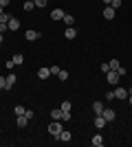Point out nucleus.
Listing matches in <instances>:
<instances>
[{"mask_svg": "<svg viewBox=\"0 0 132 147\" xmlns=\"http://www.w3.org/2000/svg\"><path fill=\"white\" fill-rule=\"evenodd\" d=\"M62 121H55V123H49V134H53L57 138V136H60V132H62Z\"/></svg>", "mask_w": 132, "mask_h": 147, "instance_id": "1", "label": "nucleus"}, {"mask_svg": "<svg viewBox=\"0 0 132 147\" xmlns=\"http://www.w3.org/2000/svg\"><path fill=\"white\" fill-rule=\"evenodd\" d=\"M106 81L110 84V86L119 84V73H117V70H108V73H106Z\"/></svg>", "mask_w": 132, "mask_h": 147, "instance_id": "2", "label": "nucleus"}, {"mask_svg": "<svg viewBox=\"0 0 132 147\" xmlns=\"http://www.w3.org/2000/svg\"><path fill=\"white\" fill-rule=\"evenodd\" d=\"M106 119H104V117H101V114H97V117H95V121H93V125H95V127H97V129H104V127H106Z\"/></svg>", "mask_w": 132, "mask_h": 147, "instance_id": "3", "label": "nucleus"}, {"mask_svg": "<svg viewBox=\"0 0 132 147\" xmlns=\"http://www.w3.org/2000/svg\"><path fill=\"white\" fill-rule=\"evenodd\" d=\"M64 16H66L64 9H53L51 11V20H64Z\"/></svg>", "mask_w": 132, "mask_h": 147, "instance_id": "4", "label": "nucleus"}, {"mask_svg": "<svg viewBox=\"0 0 132 147\" xmlns=\"http://www.w3.org/2000/svg\"><path fill=\"white\" fill-rule=\"evenodd\" d=\"M24 37H26V42H35V40L40 37V33H38V31H31V29H29V31L24 33Z\"/></svg>", "mask_w": 132, "mask_h": 147, "instance_id": "5", "label": "nucleus"}, {"mask_svg": "<svg viewBox=\"0 0 132 147\" xmlns=\"http://www.w3.org/2000/svg\"><path fill=\"white\" fill-rule=\"evenodd\" d=\"M64 35H66V40H75V37H77V31H75V26H66Z\"/></svg>", "mask_w": 132, "mask_h": 147, "instance_id": "6", "label": "nucleus"}, {"mask_svg": "<svg viewBox=\"0 0 132 147\" xmlns=\"http://www.w3.org/2000/svg\"><path fill=\"white\" fill-rule=\"evenodd\" d=\"M13 84H16V75H7V77H5V90L13 88Z\"/></svg>", "mask_w": 132, "mask_h": 147, "instance_id": "7", "label": "nucleus"}, {"mask_svg": "<svg viewBox=\"0 0 132 147\" xmlns=\"http://www.w3.org/2000/svg\"><path fill=\"white\" fill-rule=\"evenodd\" d=\"M114 92V99H128V90L126 88H117V90H112Z\"/></svg>", "mask_w": 132, "mask_h": 147, "instance_id": "8", "label": "nucleus"}, {"mask_svg": "<svg viewBox=\"0 0 132 147\" xmlns=\"http://www.w3.org/2000/svg\"><path fill=\"white\" fill-rule=\"evenodd\" d=\"M38 77H40V79H49V77H51V70H49L46 66H42V68L38 70Z\"/></svg>", "mask_w": 132, "mask_h": 147, "instance_id": "9", "label": "nucleus"}, {"mask_svg": "<svg viewBox=\"0 0 132 147\" xmlns=\"http://www.w3.org/2000/svg\"><path fill=\"white\" fill-rule=\"evenodd\" d=\"M101 117L106 119V121H112V119H114V110H110V108H104V112H101Z\"/></svg>", "mask_w": 132, "mask_h": 147, "instance_id": "10", "label": "nucleus"}, {"mask_svg": "<svg viewBox=\"0 0 132 147\" xmlns=\"http://www.w3.org/2000/svg\"><path fill=\"white\" fill-rule=\"evenodd\" d=\"M104 18H106V20H112V18H114V9H112L110 5L104 9Z\"/></svg>", "mask_w": 132, "mask_h": 147, "instance_id": "11", "label": "nucleus"}, {"mask_svg": "<svg viewBox=\"0 0 132 147\" xmlns=\"http://www.w3.org/2000/svg\"><path fill=\"white\" fill-rule=\"evenodd\" d=\"M29 121H31V119L26 117V114H20V117H18V121H16V123H18L20 127H26V123H29Z\"/></svg>", "mask_w": 132, "mask_h": 147, "instance_id": "12", "label": "nucleus"}, {"mask_svg": "<svg viewBox=\"0 0 132 147\" xmlns=\"http://www.w3.org/2000/svg\"><path fill=\"white\" fill-rule=\"evenodd\" d=\"M18 29H20V20L11 18V20H9V31H18Z\"/></svg>", "mask_w": 132, "mask_h": 147, "instance_id": "13", "label": "nucleus"}, {"mask_svg": "<svg viewBox=\"0 0 132 147\" xmlns=\"http://www.w3.org/2000/svg\"><path fill=\"white\" fill-rule=\"evenodd\" d=\"M51 117H53V121H62V108H55V110H51Z\"/></svg>", "mask_w": 132, "mask_h": 147, "instance_id": "14", "label": "nucleus"}, {"mask_svg": "<svg viewBox=\"0 0 132 147\" xmlns=\"http://www.w3.org/2000/svg\"><path fill=\"white\" fill-rule=\"evenodd\" d=\"M57 141H64V143H68V141H70V132L62 129V132H60V136H57Z\"/></svg>", "mask_w": 132, "mask_h": 147, "instance_id": "15", "label": "nucleus"}, {"mask_svg": "<svg viewBox=\"0 0 132 147\" xmlns=\"http://www.w3.org/2000/svg\"><path fill=\"white\" fill-rule=\"evenodd\" d=\"M104 108H106V105H101V101H95V103H93V112H95V114H101Z\"/></svg>", "mask_w": 132, "mask_h": 147, "instance_id": "16", "label": "nucleus"}, {"mask_svg": "<svg viewBox=\"0 0 132 147\" xmlns=\"http://www.w3.org/2000/svg\"><path fill=\"white\" fill-rule=\"evenodd\" d=\"M90 143H93V145H95V147H101V145H104V138H101V134H97V136H93V141H90Z\"/></svg>", "mask_w": 132, "mask_h": 147, "instance_id": "17", "label": "nucleus"}, {"mask_svg": "<svg viewBox=\"0 0 132 147\" xmlns=\"http://www.w3.org/2000/svg\"><path fill=\"white\" fill-rule=\"evenodd\" d=\"M64 22H66V26H73V24H75V18L66 13V16H64Z\"/></svg>", "mask_w": 132, "mask_h": 147, "instance_id": "18", "label": "nucleus"}, {"mask_svg": "<svg viewBox=\"0 0 132 147\" xmlns=\"http://www.w3.org/2000/svg\"><path fill=\"white\" fill-rule=\"evenodd\" d=\"M108 66H110V70H119V59H110Z\"/></svg>", "mask_w": 132, "mask_h": 147, "instance_id": "19", "label": "nucleus"}, {"mask_svg": "<svg viewBox=\"0 0 132 147\" xmlns=\"http://www.w3.org/2000/svg\"><path fill=\"white\" fill-rule=\"evenodd\" d=\"M22 61H24V57L20 55V53H16V55H13V64H16V66H20Z\"/></svg>", "mask_w": 132, "mask_h": 147, "instance_id": "20", "label": "nucleus"}, {"mask_svg": "<svg viewBox=\"0 0 132 147\" xmlns=\"http://www.w3.org/2000/svg\"><path fill=\"white\" fill-rule=\"evenodd\" d=\"M60 108H62V112H70V108H73V103H70V101H64V103L60 105Z\"/></svg>", "mask_w": 132, "mask_h": 147, "instance_id": "21", "label": "nucleus"}, {"mask_svg": "<svg viewBox=\"0 0 132 147\" xmlns=\"http://www.w3.org/2000/svg\"><path fill=\"white\" fill-rule=\"evenodd\" d=\"M57 77H60V81H66V79H68V70H60Z\"/></svg>", "mask_w": 132, "mask_h": 147, "instance_id": "22", "label": "nucleus"}, {"mask_svg": "<svg viewBox=\"0 0 132 147\" xmlns=\"http://www.w3.org/2000/svg\"><path fill=\"white\" fill-rule=\"evenodd\" d=\"M33 7H35V2H33V0H26L24 2V11H31Z\"/></svg>", "mask_w": 132, "mask_h": 147, "instance_id": "23", "label": "nucleus"}, {"mask_svg": "<svg viewBox=\"0 0 132 147\" xmlns=\"http://www.w3.org/2000/svg\"><path fill=\"white\" fill-rule=\"evenodd\" d=\"M13 16H9V13H2V16H0V22H7V24H9V20H11Z\"/></svg>", "mask_w": 132, "mask_h": 147, "instance_id": "24", "label": "nucleus"}, {"mask_svg": "<svg viewBox=\"0 0 132 147\" xmlns=\"http://www.w3.org/2000/svg\"><path fill=\"white\" fill-rule=\"evenodd\" d=\"M13 110H16V114H18V117H20V114H24V112H26V108H22V105H16Z\"/></svg>", "mask_w": 132, "mask_h": 147, "instance_id": "25", "label": "nucleus"}, {"mask_svg": "<svg viewBox=\"0 0 132 147\" xmlns=\"http://www.w3.org/2000/svg\"><path fill=\"white\" fill-rule=\"evenodd\" d=\"M110 7H112L114 11H117V9H119V7H121V0H112V2H110Z\"/></svg>", "mask_w": 132, "mask_h": 147, "instance_id": "26", "label": "nucleus"}, {"mask_svg": "<svg viewBox=\"0 0 132 147\" xmlns=\"http://www.w3.org/2000/svg\"><path fill=\"white\" fill-rule=\"evenodd\" d=\"M49 70H51V75H60V70H62V68H60V66H51Z\"/></svg>", "mask_w": 132, "mask_h": 147, "instance_id": "27", "label": "nucleus"}, {"mask_svg": "<svg viewBox=\"0 0 132 147\" xmlns=\"http://www.w3.org/2000/svg\"><path fill=\"white\" fill-rule=\"evenodd\" d=\"M70 121V112H62V123Z\"/></svg>", "mask_w": 132, "mask_h": 147, "instance_id": "28", "label": "nucleus"}, {"mask_svg": "<svg viewBox=\"0 0 132 147\" xmlns=\"http://www.w3.org/2000/svg\"><path fill=\"white\" fill-rule=\"evenodd\" d=\"M33 2H35V7H46L49 0H33Z\"/></svg>", "mask_w": 132, "mask_h": 147, "instance_id": "29", "label": "nucleus"}, {"mask_svg": "<svg viewBox=\"0 0 132 147\" xmlns=\"http://www.w3.org/2000/svg\"><path fill=\"white\" fill-rule=\"evenodd\" d=\"M5 31H9V24H7V22H0V33H5Z\"/></svg>", "mask_w": 132, "mask_h": 147, "instance_id": "30", "label": "nucleus"}, {"mask_svg": "<svg viewBox=\"0 0 132 147\" xmlns=\"http://www.w3.org/2000/svg\"><path fill=\"white\" fill-rule=\"evenodd\" d=\"M106 99H108V101H112V99H114V92H112V90L106 92Z\"/></svg>", "mask_w": 132, "mask_h": 147, "instance_id": "31", "label": "nucleus"}, {"mask_svg": "<svg viewBox=\"0 0 132 147\" xmlns=\"http://www.w3.org/2000/svg\"><path fill=\"white\" fill-rule=\"evenodd\" d=\"M0 90H5V77H0Z\"/></svg>", "mask_w": 132, "mask_h": 147, "instance_id": "32", "label": "nucleus"}, {"mask_svg": "<svg viewBox=\"0 0 132 147\" xmlns=\"http://www.w3.org/2000/svg\"><path fill=\"white\" fill-rule=\"evenodd\" d=\"M9 2H11V0H0V7H7Z\"/></svg>", "mask_w": 132, "mask_h": 147, "instance_id": "33", "label": "nucleus"}, {"mask_svg": "<svg viewBox=\"0 0 132 147\" xmlns=\"http://www.w3.org/2000/svg\"><path fill=\"white\" fill-rule=\"evenodd\" d=\"M128 103H130V105H132V94H128Z\"/></svg>", "mask_w": 132, "mask_h": 147, "instance_id": "34", "label": "nucleus"}, {"mask_svg": "<svg viewBox=\"0 0 132 147\" xmlns=\"http://www.w3.org/2000/svg\"><path fill=\"white\" fill-rule=\"evenodd\" d=\"M101 2H104V5H110V2H112V0H101Z\"/></svg>", "mask_w": 132, "mask_h": 147, "instance_id": "35", "label": "nucleus"}, {"mask_svg": "<svg viewBox=\"0 0 132 147\" xmlns=\"http://www.w3.org/2000/svg\"><path fill=\"white\" fill-rule=\"evenodd\" d=\"M2 13H5V7H0V16H2Z\"/></svg>", "mask_w": 132, "mask_h": 147, "instance_id": "36", "label": "nucleus"}, {"mask_svg": "<svg viewBox=\"0 0 132 147\" xmlns=\"http://www.w3.org/2000/svg\"><path fill=\"white\" fill-rule=\"evenodd\" d=\"M2 40H5V37H2V33H0V44H2Z\"/></svg>", "mask_w": 132, "mask_h": 147, "instance_id": "37", "label": "nucleus"}]
</instances>
